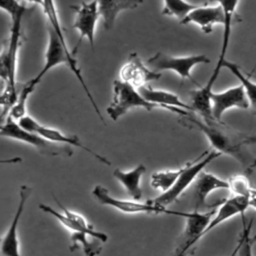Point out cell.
<instances>
[{
	"label": "cell",
	"instance_id": "cell-1",
	"mask_svg": "<svg viewBox=\"0 0 256 256\" xmlns=\"http://www.w3.org/2000/svg\"><path fill=\"white\" fill-rule=\"evenodd\" d=\"M0 7L7 12L11 18L10 35L4 41L0 57V76H1V123L8 117L12 107L18 99L16 84L17 55L22 38V20L26 7L19 0H0Z\"/></svg>",
	"mask_w": 256,
	"mask_h": 256
},
{
	"label": "cell",
	"instance_id": "cell-2",
	"mask_svg": "<svg viewBox=\"0 0 256 256\" xmlns=\"http://www.w3.org/2000/svg\"><path fill=\"white\" fill-rule=\"evenodd\" d=\"M179 123L187 128H193L202 132L215 151L233 157L241 165L247 167V169L256 167V158L250 155L245 148L244 139L246 135L233 130L222 121L214 120L205 123L189 113L180 116Z\"/></svg>",
	"mask_w": 256,
	"mask_h": 256
},
{
	"label": "cell",
	"instance_id": "cell-3",
	"mask_svg": "<svg viewBox=\"0 0 256 256\" xmlns=\"http://www.w3.org/2000/svg\"><path fill=\"white\" fill-rule=\"evenodd\" d=\"M57 204L63 209L60 213L46 204H39V209L43 212L54 216L63 226L68 228L71 232V251L81 246L86 256H97L102 251V244L108 240V236L103 232L94 230V227L87 222V220L80 214L75 213L62 205L54 196Z\"/></svg>",
	"mask_w": 256,
	"mask_h": 256
},
{
	"label": "cell",
	"instance_id": "cell-4",
	"mask_svg": "<svg viewBox=\"0 0 256 256\" xmlns=\"http://www.w3.org/2000/svg\"><path fill=\"white\" fill-rule=\"evenodd\" d=\"M0 134L3 137L27 143L44 155L69 157L73 154V149L69 145L50 141L38 133L25 130L9 115L1 123Z\"/></svg>",
	"mask_w": 256,
	"mask_h": 256
},
{
	"label": "cell",
	"instance_id": "cell-5",
	"mask_svg": "<svg viewBox=\"0 0 256 256\" xmlns=\"http://www.w3.org/2000/svg\"><path fill=\"white\" fill-rule=\"evenodd\" d=\"M222 154L215 150L205 151L192 162H187L183 166V171L178 177L175 184L167 191L162 192L159 196L150 201L158 206L167 207L168 205L175 202L181 194L196 180L198 175L203 171V169L213 160L220 157Z\"/></svg>",
	"mask_w": 256,
	"mask_h": 256
},
{
	"label": "cell",
	"instance_id": "cell-6",
	"mask_svg": "<svg viewBox=\"0 0 256 256\" xmlns=\"http://www.w3.org/2000/svg\"><path fill=\"white\" fill-rule=\"evenodd\" d=\"M113 93V99L106 109L113 121H117L132 108H144L147 111L161 108V106L146 100L136 88L122 80H114Z\"/></svg>",
	"mask_w": 256,
	"mask_h": 256
},
{
	"label": "cell",
	"instance_id": "cell-7",
	"mask_svg": "<svg viewBox=\"0 0 256 256\" xmlns=\"http://www.w3.org/2000/svg\"><path fill=\"white\" fill-rule=\"evenodd\" d=\"M93 196L102 204L106 206L113 207L123 213L128 214H134V213H154V214H168L173 216H181L185 217L187 212L183 211H175L170 210L166 207L158 206L154 203H152L150 200H148L146 203L130 200H123V199H117L110 195L109 191L102 185H96L92 190Z\"/></svg>",
	"mask_w": 256,
	"mask_h": 256
},
{
	"label": "cell",
	"instance_id": "cell-8",
	"mask_svg": "<svg viewBox=\"0 0 256 256\" xmlns=\"http://www.w3.org/2000/svg\"><path fill=\"white\" fill-rule=\"evenodd\" d=\"M215 213V208L207 212L196 210L193 212H187L184 217L186 219L185 229L179 237L177 245L171 256H186L187 254H190L195 244L203 238V233Z\"/></svg>",
	"mask_w": 256,
	"mask_h": 256
},
{
	"label": "cell",
	"instance_id": "cell-9",
	"mask_svg": "<svg viewBox=\"0 0 256 256\" xmlns=\"http://www.w3.org/2000/svg\"><path fill=\"white\" fill-rule=\"evenodd\" d=\"M210 62V59L204 55H190L183 57H173L162 52H158L147 60L149 67L157 72L164 70H171L177 73L181 79H189L193 84L201 87L200 84L194 80L191 76V69L198 64H207Z\"/></svg>",
	"mask_w": 256,
	"mask_h": 256
},
{
	"label": "cell",
	"instance_id": "cell-10",
	"mask_svg": "<svg viewBox=\"0 0 256 256\" xmlns=\"http://www.w3.org/2000/svg\"><path fill=\"white\" fill-rule=\"evenodd\" d=\"M18 124L25 130L30 131V132H35L38 133L39 135L43 136L44 138L56 142V143H61V144H66L69 146H75L78 148L83 149L84 151L90 153L96 160L100 161L103 164L106 165H111V162L109 160H107L105 157L101 156L100 154L94 152L92 149H90L89 147H87L86 145H84L78 138L77 135H67V134H63L62 132H60L57 129H53L44 125H41L39 122H37L34 118H32L29 115H25L23 116L21 119H19Z\"/></svg>",
	"mask_w": 256,
	"mask_h": 256
},
{
	"label": "cell",
	"instance_id": "cell-11",
	"mask_svg": "<svg viewBox=\"0 0 256 256\" xmlns=\"http://www.w3.org/2000/svg\"><path fill=\"white\" fill-rule=\"evenodd\" d=\"M71 8L76 12V16L73 22V27L78 30L79 38L78 42L72 51L75 55L79 45L81 44L83 38H87L92 49H94L95 43V27L99 19L100 12L97 0H92L90 2L82 1L79 5H74Z\"/></svg>",
	"mask_w": 256,
	"mask_h": 256
},
{
	"label": "cell",
	"instance_id": "cell-12",
	"mask_svg": "<svg viewBox=\"0 0 256 256\" xmlns=\"http://www.w3.org/2000/svg\"><path fill=\"white\" fill-rule=\"evenodd\" d=\"M42 9H43V12L45 13L46 15V18L48 20V25L54 30V32L56 33V35L58 36L59 40L61 41L62 45L64 46L66 52H67V55L70 59V62H71V67H70V70L74 73V75L76 76V78L78 79V81L80 82V84L82 85L83 87V90L85 91L87 97L89 98L94 110L96 111L97 115L100 117V119L104 122L103 120V116L91 94V92L89 91L87 85H86V82L81 74V70L80 68L78 67V64H77V60L76 58L74 57L75 55L69 50L68 46H67V43H66V39H65V35H64V32H63V29H62V26L60 24V20H59V17H58V12H57V9H56V5H55V0H44V3H43V6H42Z\"/></svg>",
	"mask_w": 256,
	"mask_h": 256
},
{
	"label": "cell",
	"instance_id": "cell-13",
	"mask_svg": "<svg viewBox=\"0 0 256 256\" xmlns=\"http://www.w3.org/2000/svg\"><path fill=\"white\" fill-rule=\"evenodd\" d=\"M162 74L160 72L145 66L136 52L129 54L127 62L120 69L121 80L136 89L146 86L151 81L159 80Z\"/></svg>",
	"mask_w": 256,
	"mask_h": 256
},
{
	"label": "cell",
	"instance_id": "cell-14",
	"mask_svg": "<svg viewBox=\"0 0 256 256\" xmlns=\"http://www.w3.org/2000/svg\"><path fill=\"white\" fill-rule=\"evenodd\" d=\"M212 113L216 120L222 121L223 114L231 108L248 109L250 104L245 89L240 83L222 92H212Z\"/></svg>",
	"mask_w": 256,
	"mask_h": 256
},
{
	"label": "cell",
	"instance_id": "cell-15",
	"mask_svg": "<svg viewBox=\"0 0 256 256\" xmlns=\"http://www.w3.org/2000/svg\"><path fill=\"white\" fill-rule=\"evenodd\" d=\"M32 194V188L28 185H22L19 191V203L16 209L15 215L11 221V224L6 231L1 241V255L2 256H21L20 246L18 240V225L21 219L22 213L25 208V204Z\"/></svg>",
	"mask_w": 256,
	"mask_h": 256
},
{
	"label": "cell",
	"instance_id": "cell-16",
	"mask_svg": "<svg viewBox=\"0 0 256 256\" xmlns=\"http://www.w3.org/2000/svg\"><path fill=\"white\" fill-rule=\"evenodd\" d=\"M47 30H48L49 40H48L47 51L45 54L44 66L42 67L40 72L34 78L29 80L35 86H37L39 84V82L42 80V78L46 75V73L49 72L54 67L61 65V64H66L69 68L71 67L70 59L67 55V52H66L64 46L62 45L61 41L59 40L58 36L56 35L54 30L49 25L47 27Z\"/></svg>",
	"mask_w": 256,
	"mask_h": 256
},
{
	"label": "cell",
	"instance_id": "cell-17",
	"mask_svg": "<svg viewBox=\"0 0 256 256\" xmlns=\"http://www.w3.org/2000/svg\"><path fill=\"white\" fill-rule=\"evenodd\" d=\"M219 189H229V182L214 174L202 171L194 183V210L200 211L203 208H215L220 205L221 202L214 205H207L206 203L208 195Z\"/></svg>",
	"mask_w": 256,
	"mask_h": 256
},
{
	"label": "cell",
	"instance_id": "cell-18",
	"mask_svg": "<svg viewBox=\"0 0 256 256\" xmlns=\"http://www.w3.org/2000/svg\"><path fill=\"white\" fill-rule=\"evenodd\" d=\"M224 11L219 4L215 6L200 5L196 9L192 10L183 20L180 21V23L184 25L194 23L198 25L201 30L206 34L212 32L213 26L215 24L224 25Z\"/></svg>",
	"mask_w": 256,
	"mask_h": 256
},
{
	"label": "cell",
	"instance_id": "cell-19",
	"mask_svg": "<svg viewBox=\"0 0 256 256\" xmlns=\"http://www.w3.org/2000/svg\"><path fill=\"white\" fill-rule=\"evenodd\" d=\"M213 2H217L224 11L225 15V22L223 25V37H222V45H221V51L220 55L218 58V61L216 63V66L213 70V74L219 76L221 68H223V62L226 60L225 56L227 53L228 45H229V40H230V35H231V30H232V24L235 21L236 18V7L239 2V0H210Z\"/></svg>",
	"mask_w": 256,
	"mask_h": 256
},
{
	"label": "cell",
	"instance_id": "cell-20",
	"mask_svg": "<svg viewBox=\"0 0 256 256\" xmlns=\"http://www.w3.org/2000/svg\"><path fill=\"white\" fill-rule=\"evenodd\" d=\"M144 0H97L105 30L113 28L119 13L137 8Z\"/></svg>",
	"mask_w": 256,
	"mask_h": 256
},
{
	"label": "cell",
	"instance_id": "cell-21",
	"mask_svg": "<svg viewBox=\"0 0 256 256\" xmlns=\"http://www.w3.org/2000/svg\"><path fill=\"white\" fill-rule=\"evenodd\" d=\"M146 172V167L143 164H139L137 167L130 171H122L115 169L113 176L124 186L127 193L133 200H140L142 198V188L140 185L141 178Z\"/></svg>",
	"mask_w": 256,
	"mask_h": 256
},
{
	"label": "cell",
	"instance_id": "cell-22",
	"mask_svg": "<svg viewBox=\"0 0 256 256\" xmlns=\"http://www.w3.org/2000/svg\"><path fill=\"white\" fill-rule=\"evenodd\" d=\"M212 90H209L204 86L199 87V89L190 91L192 111L197 112L202 118V121L205 123H209L216 120L212 113Z\"/></svg>",
	"mask_w": 256,
	"mask_h": 256
},
{
	"label": "cell",
	"instance_id": "cell-23",
	"mask_svg": "<svg viewBox=\"0 0 256 256\" xmlns=\"http://www.w3.org/2000/svg\"><path fill=\"white\" fill-rule=\"evenodd\" d=\"M223 67L227 68L243 85L247 98L249 100V108L253 115H256V83L251 81L249 77H247L238 67L237 64L225 60L223 62Z\"/></svg>",
	"mask_w": 256,
	"mask_h": 256
},
{
	"label": "cell",
	"instance_id": "cell-24",
	"mask_svg": "<svg viewBox=\"0 0 256 256\" xmlns=\"http://www.w3.org/2000/svg\"><path fill=\"white\" fill-rule=\"evenodd\" d=\"M199 4H192L186 0H164L162 15L176 17L183 20L192 10L199 7Z\"/></svg>",
	"mask_w": 256,
	"mask_h": 256
},
{
	"label": "cell",
	"instance_id": "cell-25",
	"mask_svg": "<svg viewBox=\"0 0 256 256\" xmlns=\"http://www.w3.org/2000/svg\"><path fill=\"white\" fill-rule=\"evenodd\" d=\"M182 171L183 167L177 168L175 170L157 171L152 174L151 186L155 189H159L162 192H165L175 184Z\"/></svg>",
	"mask_w": 256,
	"mask_h": 256
},
{
	"label": "cell",
	"instance_id": "cell-26",
	"mask_svg": "<svg viewBox=\"0 0 256 256\" xmlns=\"http://www.w3.org/2000/svg\"><path fill=\"white\" fill-rule=\"evenodd\" d=\"M36 86L33 85L30 81H27L21 88L18 95L17 102L12 107L9 113V116H11L15 121H18L19 119H21L23 116L26 115V103L29 96L32 94Z\"/></svg>",
	"mask_w": 256,
	"mask_h": 256
},
{
	"label": "cell",
	"instance_id": "cell-27",
	"mask_svg": "<svg viewBox=\"0 0 256 256\" xmlns=\"http://www.w3.org/2000/svg\"><path fill=\"white\" fill-rule=\"evenodd\" d=\"M229 190L233 193V195H240L251 197L252 187L249 184V181L245 175H236L231 177L229 180Z\"/></svg>",
	"mask_w": 256,
	"mask_h": 256
},
{
	"label": "cell",
	"instance_id": "cell-28",
	"mask_svg": "<svg viewBox=\"0 0 256 256\" xmlns=\"http://www.w3.org/2000/svg\"><path fill=\"white\" fill-rule=\"evenodd\" d=\"M242 217V223H243V229L240 235V240H241V245H240V249L238 252V256H253V251H252V247H253V243L255 238L250 237V232H251V228H252V220L248 223V225H245V220H244V215L241 216Z\"/></svg>",
	"mask_w": 256,
	"mask_h": 256
},
{
	"label": "cell",
	"instance_id": "cell-29",
	"mask_svg": "<svg viewBox=\"0 0 256 256\" xmlns=\"http://www.w3.org/2000/svg\"><path fill=\"white\" fill-rule=\"evenodd\" d=\"M244 143L246 145H256V135H246Z\"/></svg>",
	"mask_w": 256,
	"mask_h": 256
},
{
	"label": "cell",
	"instance_id": "cell-30",
	"mask_svg": "<svg viewBox=\"0 0 256 256\" xmlns=\"http://www.w3.org/2000/svg\"><path fill=\"white\" fill-rule=\"evenodd\" d=\"M240 245H241V240L239 239L235 248L233 249V251L231 252V254L229 256H238V252H239V249H240Z\"/></svg>",
	"mask_w": 256,
	"mask_h": 256
},
{
	"label": "cell",
	"instance_id": "cell-31",
	"mask_svg": "<svg viewBox=\"0 0 256 256\" xmlns=\"http://www.w3.org/2000/svg\"><path fill=\"white\" fill-rule=\"evenodd\" d=\"M19 1H27V2H31V3H34V4H37V5H40L41 7L43 6V3H44V0H19Z\"/></svg>",
	"mask_w": 256,
	"mask_h": 256
},
{
	"label": "cell",
	"instance_id": "cell-32",
	"mask_svg": "<svg viewBox=\"0 0 256 256\" xmlns=\"http://www.w3.org/2000/svg\"><path fill=\"white\" fill-rule=\"evenodd\" d=\"M251 195H254V196H256V189H252V193H251Z\"/></svg>",
	"mask_w": 256,
	"mask_h": 256
}]
</instances>
